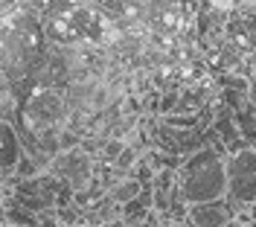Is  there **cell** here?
<instances>
[{"label": "cell", "mask_w": 256, "mask_h": 227, "mask_svg": "<svg viewBox=\"0 0 256 227\" xmlns=\"http://www.w3.org/2000/svg\"><path fill=\"white\" fill-rule=\"evenodd\" d=\"M178 190L186 204L218 201L227 190V154L216 146H201L178 166Z\"/></svg>", "instance_id": "obj_1"}, {"label": "cell", "mask_w": 256, "mask_h": 227, "mask_svg": "<svg viewBox=\"0 0 256 227\" xmlns=\"http://www.w3.org/2000/svg\"><path fill=\"white\" fill-rule=\"evenodd\" d=\"M67 114V99L50 88V84H35L30 90V96L20 102L18 108V131H26V134H44V131H56L58 122Z\"/></svg>", "instance_id": "obj_2"}, {"label": "cell", "mask_w": 256, "mask_h": 227, "mask_svg": "<svg viewBox=\"0 0 256 227\" xmlns=\"http://www.w3.org/2000/svg\"><path fill=\"white\" fill-rule=\"evenodd\" d=\"M224 198L230 201V207L244 212L250 204H256V152L254 148H242L236 154H227V190Z\"/></svg>", "instance_id": "obj_3"}, {"label": "cell", "mask_w": 256, "mask_h": 227, "mask_svg": "<svg viewBox=\"0 0 256 227\" xmlns=\"http://www.w3.org/2000/svg\"><path fill=\"white\" fill-rule=\"evenodd\" d=\"M186 222L192 227H227L236 222V210L230 207L227 198L204 201V204H192L186 212Z\"/></svg>", "instance_id": "obj_4"}, {"label": "cell", "mask_w": 256, "mask_h": 227, "mask_svg": "<svg viewBox=\"0 0 256 227\" xmlns=\"http://www.w3.org/2000/svg\"><path fill=\"white\" fill-rule=\"evenodd\" d=\"M20 158H24V146H20V134H18L15 122L0 120V178H15Z\"/></svg>", "instance_id": "obj_5"}, {"label": "cell", "mask_w": 256, "mask_h": 227, "mask_svg": "<svg viewBox=\"0 0 256 227\" xmlns=\"http://www.w3.org/2000/svg\"><path fill=\"white\" fill-rule=\"evenodd\" d=\"M233 120H236L239 134H242V140L248 143V148L256 152V105L254 102H244L239 111H233Z\"/></svg>", "instance_id": "obj_6"}, {"label": "cell", "mask_w": 256, "mask_h": 227, "mask_svg": "<svg viewBox=\"0 0 256 227\" xmlns=\"http://www.w3.org/2000/svg\"><path fill=\"white\" fill-rule=\"evenodd\" d=\"M140 192H143V186H140L137 180L131 178V175H128V178H122L120 184H116V186H111V190H108L111 201H116L120 207H122V204H128V201H134V198H137Z\"/></svg>", "instance_id": "obj_7"}, {"label": "cell", "mask_w": 256, "mask_h": 227, "mask_svg": "<svg viewBox=\"0 0 256 227\" xmlns=\"http://www.w3.org/2000/svg\"><path fill=\"white\" fill-rule=\"evenodd\" d=\"M122 148H126V143L122 140H108V143H102V160L105 163H116V158L122 154Z\"/></svg>", "instance_id": "obj_8"}, {"label": "cell", "mask_w": 256, "mask_h": 227, "mask_svg": "<svg viewBox=\"0 0 256 227\" xmlns=\"http://www.w3.org/2000/svg\"><path fill=\"white\" fill-rule=\"evenodd\" d=\"M242 227H256V224H254V222H248V224H242Z\"/></svg>", "instance_id": "obj_9"}, {"label": "cell", "mask_w": 256, "mask_h": 227, "mask_svg": "<svg viewBox=\"0 0 256 227\" xmlns=\"http://www.w3.org/2000/svg\"><path fill=\"white\" fill-rule=\"evenodd\" d=\"M239 3H242V0H239ZM244 3H256V0H244Z\"/></svg>", "instance_id": "obj_10"}, {"label": "cell", "mask_w": 256, "mask_h": 227, "mask_svg": "<svg viewBox=\"0 0 256 227\" xmlns=\"http://www.w3.org/2000/svg\"><path fill=\"white\" fill-rule=\"evenodd\" d=\"M0 227H15V224H0Z\"/></svg>", "instance_id": "obj_11"}]
</instances>
